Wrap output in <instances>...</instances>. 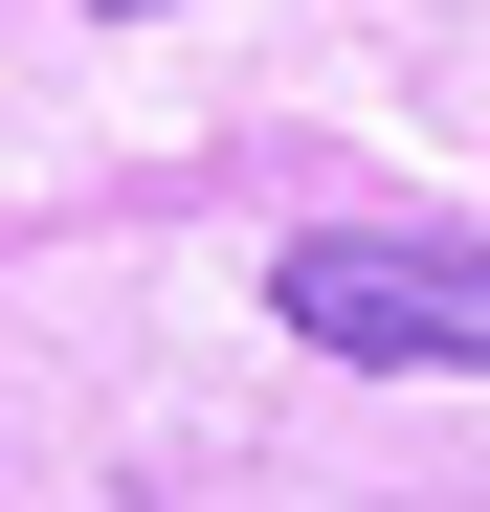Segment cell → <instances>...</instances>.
Here are the masks:
<instances>
[{"instance_id":"obj_2","label":"cell","mask_w":490,"mask_h":512,"mask_svg":"<svg viewBox=\"0 0 490 512\" xmlns=\"http://www.w3.org/2000/svg\"><path fill=\"white\" fill-rule=\"evenodd\" d=\"M112 23H156V0H112Z\"/></svg>"},{"instance_id":"obj_1","label":"cell","mask_w":490,"mask_h":512,"mask_svg":"<svg viewBox=\"0 0 490 512\" xmlns=\"http://www.w3.org/2000/svg\"><path fill=\"white\" fill-rule=\"evenodd\" d=\"M268 312L357 379H490V245H446V223H312Z\"/></svg>"}]
</instances>
